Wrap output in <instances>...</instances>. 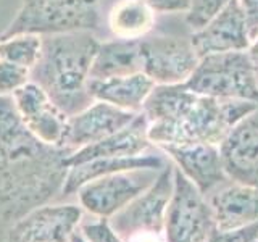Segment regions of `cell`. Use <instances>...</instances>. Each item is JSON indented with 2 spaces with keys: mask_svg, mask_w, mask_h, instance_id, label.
<instances>
[{
  "mask_svg": "<svg viewBox=\"0 0 258 242\" xmlns=\"http://www.w3.org/2000/svg\"><path fill=\"white\" fill-rule=\"evenodd\" d=\"M142 71L155 84H184L200 56L190 37L147 36L141 39Z\"/></svg>",
  "mask_w": 258,
  "mask_h": 242,
  "instance_id": "cell-8",
  "label": "cell"
},
{
  "mask_svg": "<svg viewBox=\"0 0 258 242\" xmlns=\"http://www.w3.org/2000/svg\"><path fill=\"white\" fill-rule=\"evenodd\" d=\"M220 152L231 181L258 188V108L231 129Z\"/></svg>",
  "mask_w": 258,
  "mask_h": 242,
  "instance_id": "cell-15",
  "label": "cell"
},
{
  "mask_svg": "<svg viewBox=\"0 0 258 242\" xmlns=\"http://www.w3.org/2000/svg\"><path fill=\"white\" fill-rule=\"evenodd\" d=\"M166 166V160L161 155H153V153H141V155L133 157H108V158H95L89 160L84 163L71 166L68 169L67 181H64L61 194L71 196L83 184L95 179V177L107 176L121 171H136V169H152V171H160Z\"/></svg>",
  "mask_w": 258,
  "mask_h": 242,
  "instance_id": "cell-18",
  "label": "cell"
},
{
  "mask_svg": "<svg viewBox=\"0 0 258 242\" xmlns=\"http://www.w3.org/2000/svg\"><path fill=\"white\" fill-rule=\"evenodd\" d=\"M231 0H189V8L185 12V24L196 32L212 21L218 13H221Z\"/></svg>",
  "mask_w": 258,
  "mask_h": 242,
  "instance_id": "cell-23",
  "label": "cell"
},
{
  "mask_svg": "<svg viewBox=\"0 0 258 242\" xmlns=\"http://www.w3.org/2000/svg\"><path fill=\"white\" fill-rule=\"evenodd\" d=\"M78 231L83 234V237L87 242H123V239L113 229L108 218H99L97 221L91 223L81 221Z\"/></svg>",
  "mask_w": 258,
  "mask_h": 242,
  "instance_id": "cell-25",
  "label": "cell"
},
{
  "mask_svg": "<svg viewBox=\"0 0 258 242\" xmlns=\"http://www.w3.org/2000/svg\"><path fill=\"white\" fill-rule=\"evenodd\" d=\"M12 99L23 125L37 139L61 147L68 116L56 107L42 87L29 81L12 95Z\"/></svg>",
  "mask_w": 258,
  "mask_h": 242,
  "instance_id": "cell-12",
  "label": "cell"
},
{
  "mask_svg": "<svg viewBox=\"0 0 258 242\" xmlns=\"http://www.w3.org/2000/svg\"><path fill=\"white\" fill-rule=\"evenodd\" d=\"M70 242H87V240L83 237V234H81V232L76 229V231H73L71 237H70Z\"/></svg>",
  "mask_w": 258,
  "mask_h": 242,
  "instance_id": "cell-30",
  "label": "cell"
},
{
  "mask_svg": "<svg viewBox=\"0 0 258 242\" xmlns=\"http://www.w3.org/2000/svg\"><path fill=\"white\" fill-rule=\"evenodd\" d=\"M70 153L37 139L23 125L12 97L0 95V220L18 221L61 192Z\"/></svg>",
  "mask_w": 258,
  "mask_h": 242,
  "instance_id": "cell-1",
  "label": "cell"
},
{
  "mask_svg": "<svg viewBox=\"0 0 258 242\" xmlns=\"http://www.w3.org/2000/svg\"><path fill=\"white\" fill-rule=\"evenodd\" d=\"M155 13H185L189 0H142Z\"/></svg>",
  "mask_w": 258,
  "mask_h": 242,
  "instance_id": "cell-26",
  "label": "cell"
},
{
  "mask_svg": "<svg viewBox=\"0 0 258 242\" xmlns=\"http://www.w3.org/2000/svg\"><path fill=\"white\" fill-rule=\"evenodd\" d=\"M141 71V40L113 39L100 42L91 65L89 79H108Z\"/></svg>",
  "mask_w": 258,
  "mask_h": 242,
  "instance_id": "cell-20",
  "label": "cell"
},
{
  "mask_svg": "<svg viewBox=\"0 0 258 242\" xmlns=\"http://www.w3.org/2000/svg\"><path fill=\"white\" fill-rule=\"evenodd\" d=\"M42 52V36L16 34L0 39V60H7L32 70Z\"/></svg>",
  "mask_w": 258,
  "mask_h": 242,
  "instance_id": "cell-22",
  "label": "cell"
},
{
  "mask_svg": "<svg viewBox=\"0 0 258 242\" xmlns=\"http://www.w3.org/2000/svg\"><path fill=\"white\" fill-rule=\"evenodd\" d=\"M152 142L147 137V118L141 111L137 116L121 131L105 139L87 145V147L71 152L67 157V166H76L89 160L108 158V157H133L149 150Z\"/></svg>",
  "mask_w": 258,
  "mask_h": 242,
  "instance_id": "cell-17",
  "label": "cell"
},
{
  "mask_svg": "<svg viewBox=\"0 0 258 242\" xmlns=\"http://www.w3.org/2000/svg\"><path fill=\"white\" fill-rule=\"evenodd\" d=\"M81 220V205H42L15 221L5 242H70Z\"/></svg>",
  "mask_w": 258,
  "mask_h": 242,
  "instance_id": "cell-10",
  "label": "cell"
},
{
  "mask_svg": "<svg viewBox=\"0 0 258 242\" xmlns=\"http://www.w3.org/2000/svg\"><path fill=\"white\" fill-rule=\"evenodd\" d=\"M190 40L200 58L212 53L248 50L252 36L239 0H231L207 26L192 32Z\"/></svg>",
  "mask_w": 258,
  "mask_h": 242,
  "instance_id": "cell-14",
  "label": "cell"
},
{
  "mask_svg": "<svg viewBox=\"0 0 258 242\" xmlns=\"http://www.w3.org/2000/svg\"><path fill=\"white\" fill-rule=\"evenodd\" d=\"M155 26V12L142 0H118L108 12V28L115 39L141 40Z\"/></svg>",
  "mask_w": 258,
  "mask_h": 242,
  "instance_id": "cell-21",
  "label": "cell"
},
{
  "mask_svg": "<svg viewBox=\"0 0 258 242\" xmlns=\"http://www.w3.org/2000/svg\"><path fill=\"white\" fill-rule=\"evenodd\" d=\"M173 186V168L166 165L147 189L110 218V224L123 242L139 232H165V215Z\"/></svg>",
  "mask_w": 258,
  "mask_h": 242,
  "instance_id": "cell-7",
  "label": "cell"
},
{
  "mask_svg": "<svg viewBox=\"0 0 258 242\" xmlns=\"http://www.w3.org/2000/svg\"><path fill=\"white\" fill-rule=\"evenodd\" d=\"M99 45L100 40L91 31L42 36V52L31 70V81L42 87L67 116L94 102L87 83Z\"/></svg>",
  "mask_w": 258,
  "mask_h": 242,
  "instance_id": "cell-3",
  "label": "cell"
},
{
  "mask_svg": "<svg viewBox=\"0 0 258 242\" xmlns=\"http://www.w3.org/2000/svg\"><path fill=\"white\" fill-rule=\"evenodd\" d=\"M152 169L121 171L83 184L76 191L81 208L97 218H110L123 210L155 181L147 173Z\"/></svg>",
  "mask_w": 258,
  "mask_h": 242,
  "instance_id": "cell-9",
  "label": "cell"
},
{
  "mask_svg": "<svg viewBox=\"0 0 258 242\" xmlns=\"http://www.w3.org/2000/svg\"><path fill=\"white\" fill-rule=\"evenodd\" d=\"M124 242H166L165 232H139L134 234Z\"/></svg>",
  "mask_w": 258,
  "mask_h": 242,
  "instance_id": "cell-28",
  "label": "cell"
},
{
  "mask_svg": "<svg viewBox=\"0 0 258 242\" xmlns=\"http://www.w3.org/2000/svg\"><path fill=\"white\" fill-rule=\"evenodd\" d=\"M137 113L121 110L107 102L94 100L87 108L68 116L61 147L75 152L126 128Z\"/></svg>",
  "mask_w": 258,
  "mask_h": 242,
  "instance_id": "cell-13",
  "label": "cell"
},
{
  "mask_svg": "<svg viewBox=\"0 0 258 242\" xmlns=\"http://www.w3.org/2000/svg\"><path fill=\"white\" fill-rule=\"evenodd\" d=\"M216 231H234L258 221V188L234 183L216 189L208 199Z\"/></svg>",
  "mask_w": 258,
  "mask_h": 242,
  "instance_id": "cell-16",
  "label": "cell"
},
{
  "mask_svg": "<svg viewBox=\"0 0 258 242\" xmlns=\"http://www.w3.org/2000/svg\"><path fill=\"white\" fill-rule=\"evenodd\" d=\"M31 81V70L21 65L0 60V95L12 97Z\"/></svg>",
  "mask_w": 258,
  "mask_h": 242,
  "instance_id": "cell-24",
  "label": "cell"
},
{
  "mask_svg": "<svg viewBox=\"0 0 258 242\" xmlns=\"http://www.w3.org/2000/svg\"><path fill=\"white\" fill-rule=\"evenodd\" d=\"M173 181V194L165 215L166 242H208L216 226L207 196L176 166Z\"/></svg>",
  "mask_w": 258,
  "mask_h": 242,
  "instance_id": "cell-6",
  "label": "cell"
},
{
  "mask_svg": "<svg viewBox=\"0 0 258 242\" xmlns=\"http://www.w3.org/2000/svg\"><path fill=\"white\" fill-rule=\"evenodd\" d=\"M258 108L245 100L200 95L185 84H157L144 103L147 137L157 147L181 144H216L240 119Z\"/></svg>",
  "mask_w": 258,
  "mask_h": 242,
  "instance_id": "cell-2",
  "label": "cell"
},
{
  "mask_svg": "<svg viewBox=\"0 0 258 242\" xmlns=\"http://www.w3.org/2000/svg\"><path fill=\"white\" fill-rule=\"evenodd\" d=\"M247 52L250 55V60H252L253 70H255V76H256V83H258V36H255L252 39V44H250Z\"/></svg>",
  "mask_w": 258,
  "mask_h": 242,
  "instance_id": "cell-29",
  "label": "cell"
},
{
  "mask_svg": "<svg viewBox=\"0 0 258 242\" xmlns=\"http://www.w3.org/2000/svg\"><path fill=\"white\" fill-rule=\"evenodd\" d=\"M100 24L99 0H23L0 39L16 34L55 36L95 32Z\"/></svg>",
  "mask_w": 258,
  "mask_h": 242,
  "instance_id": "cell-4",
  "label": "cell"
},
{
  "mask_svg": "<svg viewBox=\"0 0 258 242\" xmlns=\"http://www.w3.org/2000/svg\"><path fill=\"white\" fill-rule=\"evenodd\" d=\"M163 153L173 160L174 166L204 194H213L231 181L224 171L220 145L216 144H181L160 145Z\"/></svg>",
  "mask_w": 258,
  "mask_h": 242,
  "instance_id": "cell-11",
  "label": "cell"
},
{
  "mask_svg": "<svg viewBox=\"0 0 258 242\" xmlns=\"http://www.w3.org/2000/svg\"><path fill=\"white\" fill-rule=\"evenodd\" d=\"M184 84L200 95L258 103V83L247 50L202 56Z\"/></svg>",
  "mask_w": 258,
  "mask_h": 242,
  "instance_id": "cell-5",
  "label": "cell"
},
{
  "mask_svg": "<svg viewBox=\"0 0 258 242\" xmlns=\"http://www.w3.org/2000/svg\"><path fill=\"white\" fill-rule=\"evenodd\" d=\"M248 24V31L252 39L258 36V0H239Z\"/></svg>",
  "mask_w": 258,
  "mask_h": 242,
  "instance_id": "cell-27",
  "label": "cell"
},
{
  "mask_svg": "<svg viewBox=\"0 0 258 242\" xmlns=\"http://www.w3.org/2000/svg\"><path fill=\"white\" fill-rule=\"evenodd\" d=\"M153 87L155 83L144 71L108 79H89L87 83V91L94 100L107 102L133 113L142 111Z\"/></svg>",
  "mask_w": 258,
  "mask_h": 242,
  "instance_id": "cell-19",
  "label": "cell"
}]
</instances>
